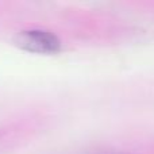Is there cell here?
Returning a JSON list of instances; mask_svg holds the SVG:
<instances>
[{
    "label": "cell",
    "mask_w": 154,
    "mask_h": 154,
    "mask_svg": "<svg viewBox=\"0 0 154 154\" xmlns=\"http://www.w3.org/2000/svg\"><path fill=\"white\" fill-rule=\"evenodd\" d=\"M14 43L22 50L41 54L57 53L61 49V42L58 38L51 32L42 30H29L19 32L14 38Z\"/></svg>",
    "instance_id": "obj_1"
}]
</instances>
